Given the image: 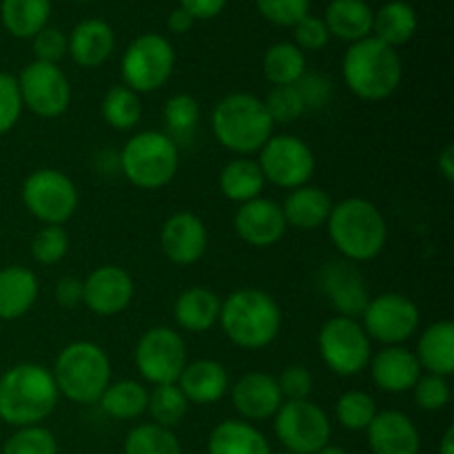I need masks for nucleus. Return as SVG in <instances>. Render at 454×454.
Returning <instances> with one entry per match:
<instances>
[{
  "mask_svg": "<svg viewBox=\"0 0 454 454\" xmlns=\"http://www.w3.org/2000/svg\"><path fill=\"white\" fill-rule=\"evenodd\" d=\"M326 226L333 247L350 264L375 260L388 242L384 213L366 198H348L333 204Z\"/></svg>",
  "mask_w": 454,
  "mask_h": 454,
  "instance_id": "nucleus-1",
  "label": "nucleus"
},
{
  "mask_svg": "<svg viewBox=\"0 0 454 454\" xmlns=\"http://www.w3.org/2000/svg\"><path fill=\"white\" fill-rule=\"evenodd\" d=\"M58 399L51 371L40 364H18L0 377V419L13 428L40 426L56 411Z\"/></svg>",
  "mask_w": 454,
  "mask_h": 454,
  "instance_id": "nucleus-2",
  "label": "nucleus"
},
{
  "mask_svg": "<svg viewBox=\"0 0 454 454\" xmlns=\"http://www.w3.org/2000/svg\"><path fill=\"white\" fill-rule=\"evenodd\" d=\"M217 324L231 344L238 348L262 350L278 340L282 328V309L266 291L239 288L222 300Z\"/></svg>",
  "mask_w": 454,
  "mask_h": 454,
  "instance_id": "nucleus-3",
  "label": "nucleus"
},
{
  "mask_svg": "<svg viewBox=\"0 0 454 454\" xmlns=\"http://www.w3.org/2000/svg\"><path fill=\"white\" fill-rule=\"evenodd\" d=\"M341 75L350 93L366 102H381L393 96L403 78L402 58L375 35L353 43L341 60Z\"/></svg>",
  "mask_w": 454,
  "mask_h": 454,
  "instance_id": "nucleus-4",
  "label": "nucleus"
},
{
  "mask_svg": "<svg viewBox=\"0 0 454 454\" xmlns=\"http://www.w3.org/2000/svg\"><path fill=\"white\" fill-rule=\"evenodd\" d=\"M211 129L224 149L247 158L269 142L275 124L266 111L264 100L253 93H229L213 106Z\"/></svg>",
  "mask_w": 454,
  "mask_h": 454,
  "instance_id": "nucleus-5",
  "label": "nucleus"
},
{
  "mask_svg": "<svg viewBox=\"0 0 454 454\" xmlns=\"http://www.w3.org/2000/svg\"><path fill=\"white\" fill-rule=\"evenodd\" d=\"M51 375L60 397L80 406L98 403L111 384L109 355L93 341H74L58 353Z\"/></svg>",
  "mask_w": 454,
  "mask_h": 454,
  "instance_id": "nucleus-6",
  "label": "nucleus"
},
{
  "mask_svg": "<svg viewBox=\"0 0 454 454\" xmlns=\"http://www.w3.org/2000/svg\"><path fill=\"white\" fill-rule=\"evenodd\" d=\"M118 167L133 186L142 191H158L171 184L176 177L180 149L164 131H140L122 146Z\"/></svg>",
  "mask_w": 454,
  "mask_h": 454,
  "instance_id": "nucleus-7",
  "label": "nucleus"
},
{
  "mask_svg": "<svg viewBox=\"0 0 454 454\" xmlns=\"http://www.w3.org/2000/svg\"><path fill=\"white\" fill-rule=\"evenodd\" d=\"M27 211L44 226H65L78 211L80 195L74 180L58 168H38L29 173L20 189Z\"/></svg>",
  "mask_w": 454,
  "mask_h": 454,
  "instance_id": "nucleus-8",
  "label": "nucleus"
},
{
  "mask_svg": "<svg viewBox=\"0 0 454 454\" xmlns=\"http://www.w3.org/2000/svg\"><path fill=\"white\" fill-rule=\"evenodd\" d=\"M124 87L131 91L151 93L162 89L176 69V49L164 35L142 34L133 40L122 56Z\"/></svg>",
  "mask_w": 454,
  "mask_h": 454,
  "instance_id": "nucleus-9",
  "label": "nucleus"
},
{
  "mask_svg": "<svg viewBox=\"0 0 454 454\" xmlns=\"http://www.w3.org/2000/svg\"><path fill=\"white\" fill-rule=\"evenodd\" d=\"M319 357L331 372L340 377H357L372 357L371 340L359 319L331 317L324 322L317 337Z\"/></svg>",
  "mask_w": 454,
  "mask_h": 454,
  "instance_id": "nucleus-10",
  "label": "nucleus"
},
{
  "mask_svg": "<svg viewBox=\"0 0 454 454\" xmlns=\"http://www.w3.org/2000/svg\"><path fill=\"white\" fill-rule=\"evenodd\" d=\"M275 437L286 452L315 454L331 443V419L310 399L284 402L273 417Z\"/></svg>",
  "mask_w": 454,
  "mask_h": 454,
  "instance_id": "nucleus-11",
  "label": "nucleus"
},
{
  "mask_svg": "<svg viewBox=\"0 0 454 454\" xmlns=\"http://www.w3.org/2000/svg\"><path fill=\"white\" fill-rule=\"evenodd\" d=\"M137 372L151 386L176 384L186 359V344L177 331L168 326H153L140 335L133 353Z\"/></svg>",
  "mask_w": 454,
  "mask_h": 454,
  "instance_id": "nucleus-12",
  "label": "nucleus"
},
{
  "mask_svg": "<svg viewBox=\"0 0 454 454\" xmlns=\"http://www.w3.org/2000/svg\"><path fill=\"white\" fill-rule=\"evenodd\" d=\"M257 164L266 182L279 189H297L309 184L315 173V153L301 137L291 133H273L260 151Z\"/></svg>",
  "mask_w": 454,
  "mask_h": 454,
  "instance_id": "nucleus-13",
  "label": "nucleus"
},
{
  "mask_svg": "<svg viewBox=\"0 0 454 454\" xmlns=\"http://www.w3.org/2000/svg\"><path fill=\"white\" fill-rule=\"evenodd\" d=\"M362 326L368 340L384 346H402L419 331V306L402 293H381L371 297L364 310Z\"/></svg>",
  "mask_w": 454,
  "mask_h": 454,
  "instance_id": "nucleus-14",
  "label": "nucleus"
},
{
  "mask_svg": "<svg viewBox=\"0 0 454 454\" xmlns=\"http://www.w3.org/2000/svg\"><path fill=\"white\" fill-rule=\"evenodd\" d=\"M22 106L38 118H60L71 105V84L58 65L34 60L18 75Z\"/></svg>",
  "mask_w": 454,
  "mask_h": 454,
  "instance_id": "nucleus-15",
  "label": "nucleus"
},
{
  "mask_svg": "<svg viewBox=\"0 0 454 454\" xmlns=\"http://www.w3.org/2000/svg\"><path fill=\"white\" fill-rule=\"evenodd\" d=\"M136 284L122 266L105 264L82 279V304L98 317H114L129 309Z\"/></svg>",
  "mask_w": 454,
  "mask_h": 454,
  "instance_id": "nucleus-16",
  "label": "nucleus"
},
{
  "mask_svg": "<svg viewBox=\"0 0 454 454\" xmlns=\"http://www.w3.org/2000/svg\"><path fill=\"white\" fill-rule=\"evenodd\" d=\"M160 247L171 264H198L208 247V233L202 217L191 211H177L168 215L160 231Z\"/></svg>",
  "mask_w": 454,
  "mask_h": 454,
  "instance_id": "nucleus-17",
  "label": "nucleus"
},
{
  "mask_svg": "<svg viewBox=\"0 0 454 454\" xmlns=\"http://www.w3.org/2000/svg\"><path fill=\"white\" fill-rule=\"evenodd\" d=\"M233 229L248 247L269 248L286 235L288 226L284 220L282 204L269 198H255L247 204H239L233 217Z\"/></svg>",
  "mask_w": 454,
  "mask_h": 454,
  "instance_id": "nucleus-18",
  "label": "nucleus"
},
{
  "mask_svg": "<svg viewBox=\"0 0 454 454\" xmlns=\"http://www.w3.org/2000/svg\"><path fill=\"white\" fill-rule=\"evenodd\" d=\"M319 286L340 317L359 319L371 300L362 273L346 260L328 262L319 273Z\"/></svg>",
  "mask_w": 454,
  "mask_h": 454,
  "instance_id": "nucleus-19",
  "label": "nucleus"
},
{
  "mask_svg": "<svg viewBox=\"0 0 454 454\" xmlns=\"http://www.w3.org/2000/svg\"><path fill=\"white\" fill-rule=\"evenodd\" d=\"M231 402L242 421H264L275 417L284 403L278 380L269 372L251 371L229 388Z\"/></svg>",
  "mask_w": 454,
  "mask_h": 454,
  "instance_id": "nucleus-20",
  "label": "nucleus"
},
{
  "mask_svg": "<svg viewBox=\"0 0 454 454\" xmlns=\"http://www.w3.org/2000/svg\"><path fill=\"white\" fill-rule=\"evenodd\" d=\"M371 380L381 393L402 395L415 388L417 380L421 377V366L415 353L403 346H384L368 362Z\"/></svg>",
  "mask_w": 454,
  "mask_h": 454,
  "instance_id": "nucleus-21",
  "label": "nucleus"
},
{
  "mask_svg": "<svg viewBox=\"0 0 454 454\" xmlns=\"http://www.w3.org/2000/svg\"><path fill=\"white\" fill-rule=\"evenodd\" d=\"M366 434L372 454H419V430L411 417L399 411L377 412Z\"/></svg>",
  "mask_w": 454,
  "mask_h": 454,
  "instance_id": "nucleus-22",
  "label": "nucleus"
},
{
  "mask_svg": "<svg viewBox=\"0 0 454 454\" xmlns=\"http://www.w3.org/2000/svg\"><path fill=\"white\" fill-rule=\"evenodd\" d=\"M176 384L184 393L186 402L198 403V406H211V403L220 402L231 388L229 372L215 359L189 362Z\"/></svg>",
  "mask_w": 454,
  "mask_h": 454,
  "instance_id": "nucleus-23",
  "label": "nucleus"
},
{
  "mask_svg": "<svg viewBox=\"0 0 454 454\" xmlns=\"http://www.w3.org/2000/svg\"><path fill=\"white\" fill-rule=\"evenodd\" d=\"M67 40H69V51L67 53L82 69H96V67L105 65L115 47L114 29L100 18L82 20Z\"/></svg>",
  "mask_w": 454,
  "mask_h": 454,
  "instance_id": "nucleus-24",
  "label": "nucleus"
},
{
  "mask_svg": "<svg viewBox=\"0 0 454 454\" xmlns=\"http://www.w3.org/2000/svg\"><path fill=\"white\" fill-rule=\"evenodd\" d=\"M40 284L31 269L20 264L0 269V319L13 322L34 309Z\"/></svg>",
  "mask_w": 454,
  "mask_h": 454,
  "instance_id": "nucleus-25",
  "label": "nucleus"
},
{
  "mask_svg": "<svg viewBox=\"0 0 454 454\" xmlns=\"http://www.w3.org/2000/svg\"><path fill=\"white\" fill-rule=\"evenodd\" d=\"M333 211L331 195L313 184L297 186L284 200L282 213L286 226L297 231H315L328 222Z\"/></svg>",
  "mask_w": 454,
  "mask_h": 454,
  "instance_id": "nucleus-26",
  "label": "nucleus"
},
{
  "mask_svg": "<svg viewBox=\"0 0 454 454\" xmlns=\"http://www.w3.org/2000/svg\"><path fill=\"white\" fill-rule=\"evenodd\" d=\"M222 297L211 288L193 286L180 293L173 306L176 324L186 333H207L220 319Z\"/></svg>",
  "mask_w": 454,
  "mask_h": 454,
  "instance_id": "nucleus-27",
  "label": "nucleus"
},
{
  "mask_svg": "<svg viewBox=\"0 0 454 454\" xmlns=\"http://www.w3.org/2000/svg\"><path fill=\"white\" fill-rule=\"evenodd\" d=\"M415 357L424 372L450 377L454 372V324L448 319L430 324L419 335Z\"/></svg>",
  "mask_w": 454,
  "mask_h": 454,
  "instance_id": "nucleus-28",
  "label": "nucleus"
},
{
  "mask_svg": "<svg viewBox=\"0 0 454 454\" xmlns=\"http://www.w3.org/2000/svg\"><path fill=\"white\" fill-rule=\"evenodd\" d=\"M207 454H273L264 434L242 419H226L211 430Z\"/></svg>",
  "mask_w": 454,
  "mask_h": 454,
  "instance_id": "nucleus-29",
  "label": "nucleus"
},
{
  "mask_svg": "<svg viewBox=\"0 0 454 454\" xmlns=\"http://www.w3.org/2000/svg\"><path fill=\"white\" fill-rule=\"evenodd\" d=\"M372 9L366 0H333L326 9V29L346 43H359L372 31Z\"/></svg>",
  "mask_w": 454,
  "mask_h": 454,
  "instance_id": "nucleus-30",
  "label": "nucleus"
},
{
  "mask_svg": "<svg viewBox=\"0 0 454 454\" xmlns=\"http://www.w3.org/2000/svg\"><path fill=\"white\" fill-rule=\"evenodd\" d=\"M217 184H220L222 195L226 200H231L235 204H247L251 200L262 198L266 180L262 176V168L257 164V160L235 158L222 168Z\"/></svg>",
  "mask_w": 454,
  "mask_h": 454,
  "instance_id": "nucleus-31",
  "label": "nucleus"
},
{
  "mask_svg": "<svg viewBox=\"0 0 454 454\" xmlns=\"http://www.w3.org/2000/svg\"><path fill=\"white\" fill-rule=\"evenodd\" d=\"M372 31L375 38L388 47H402L417 34L415 9L403 0H390L372 16Z\"/></svg>",
  "mask_w": 454,
  "mask_h": 454,
  "instance_id": "nucleus-32",
  "label": "nucleus"
},
{
  "mask_svg": "<svg viewBox=\"0 0 454 454\" xmlns=\"http://www.w3.org/2000/svg\"><path fill=\"white\" fill-rule=\"evenodd\" d=\"M51 16L49 0H3L0 18L13 38H34L38 31L47 27Z\"/></svg>",
  "mask_w": 454,
  "mask_h": 454,
  "instance_id": "nucleus-33",
  "label": "nucleus"
},
{
  "mask_svg": "<svg viewBox=\"0 0 454 454\" xmlns=\"http://www.w3.org/2000/svg\"><path fill=\"white\" fill-rule=\"evenodd\" d=\"M146 402H149V390L145 384L136 380L111 381L100 397V408L111 419L129 421L145 415Z\"/></svg>",
  "mask_w": 454,
  "mask_h": 454,
  "instance_id": "nucleus-34",
  "label": "nucleus"
},
{
  "mask_svg": "<svg viewBox=\"0 0 454 454\" xmlns=\"http://www.w3.org/2000/svg\"><path fill=\"white\" fill-rule=\"evenodd\" d=\"M262 69L273 87H288L306 74V56L293 43H278L266 49Z\"/></svg>",
  "mask_w": 454,
  "mask_h": 454,
  "instance_id": "nucleus-35",
  "label": "nucleus"
},
{
  "mask_svg": "<svg viewBox=\"0 0 454 454\" xmlns=\"http://www.w3.org/2000/svg\"><path fill=\"white\" fill-rule=\"evenodd\" d=\"M102 118L115 131H131L142 118V100L124 84H115L102 98Z\"/></svg>",
  "mask_w": 454,
  "mask_h": 454,
  "instance_id": "nucleus-36",
  "label": "nucleus"
},
{
  "mask_svg": "<svg viewBox=\"0 0 454 454\" xmlns=\"http://www.w3.org/2000/svg\"><path fill=\"white\" fill-rule=\"evenodd\" d=\"M146 412L151 415V424L173 430L184 421L186 412H189V402H186L184 393L177 388V384L153 386V390H149Z\"/></svg>",
  "mask_w": 454,
  "mask_h": 454,
  "instance_id": "nucleus-37",
  "label": "nucleus"
},
{
  "mask_svg": "<svg viewBox=\"0 0 454 454\" xmlns=\"http://www.w3.org/2000/svg\"><path fill=\"white\" fill-rule=\"evenodd\" d=\"M124 454H182V448L173 430L158 424H140L129 430Z\"/></svg>",
  "mask_w": 454,
  "mask_h": 454,
  "instance_id": "nucleus-38",
  "label": "nucleus"
},
{
  "mask_svg": "<svg viewBox=\"0 0 454 454\" xmlns=\"http://www.w3.org/2000/svg\"><path fill=\"white\" fill-rule=\"evenodd\" d=\"M200 105L189 93H176L167 100L162 111L164 124H167V136L173 142L189 140L200 124Z\"/></svg>",
  "mask_w": 454,
  "mask_h": 454,
  "instance_id": "nucleus-39",
  "label": "nucleus"
},
{
  "mask_svg": "<svg viewBox=\"0 0 454 454\" xmlns=\"http://www.w3.org/2000/svg\"><path fill=\"white\" fill-rule=\"evenodd\" d=\"M377 403L364 390H346L335 403V417L341 424V428L350 433H362L371 426V421L377 415Z\"/></svg>",
  "mask_w": 454,
  "mask_h": 454,
  "instance_id": "nucleus-40",
  "label": "nucleus"
},
{
  "mask_svg": "<svg viewBox=\"0 0 454 454\" xmlns=\"http://www.w3.org/2000/svg\"><path fill=\"white\" fill-rule=\"evenodd\" d=\"M69 253V233L65 226H43L31 239V257L43 266H56Z\"/></svg>",
  "mask_w": 454,
  "mask_h": 454,
  "instance_id": "nucleus-41",
  "label": "nucleus"
},
{
  "mask_svg": "<svg viewBox=\"0 0 454 454\" xmlns=\"http://www.w3.org/2000/svg\"><path fill=\"white\" fill-rule=\"evenodd\" d=\"M3 454H58V442L51 430L27 426L16 428V433L4 442Z\"/></svg>",
  "mask_w": 454,
  "mask_h": 454,
  "instance_id": "nucleus-42",
  "label": "nucleus"
},
{
  "mask_svg": "<svg viewBox=\"0 0 454 454\" xmlns=\"http://www.w3.org/2000/svg\"><path fill=\"white\" fill-rule=\"evenodd\" d=\"M273 124H291L306 114V105L301 100V93L297 84L288 87H273L264 100Z\"/></svg>",
  "mask_w": 454,
  "mask_h": 454,
  "instance_id": "nucleus-43",
  "label": "nucleus"
},
{
  "mask_svg": "<svg viewBox=\"0 0 454 454\" xmlns=\"http://www.w3.org/2000/svg\"><path fill=\"white\" fill-rule=\"evenodd\" d=\"M411 393L415 397L417 406L426 412L443 411L450 403V384H448V377L421 372V377L417 380L415 388Z\"/></svg>",
  "mask_w": 454,
  "mask_h": 454,
  "instance_id": "nucleus-44",
  "label": "nucleus"
},
{
  "mask_svg": "<svg viewBox=\"0 0 454 454\" xmlns=\"http://www.w3.org/2000/svg\"><path fill=\"white\" fill-rule=\"evenodd\" d=\"M257 9L269 22L278 27H295L309 16L310 0H255Z\"/></svg>",
  "mask_w": 454,
  "mask_h": 454,
  "instance_id": "nucleus-45",
  "label": "nucleus"
},
{
  "mask_svg": "<svg viewBox=\"0 0 454 454\" xmlns=\"http://www.w3.org/2000/svg\"><path fill=\"white\" fill-rule=\"evenodd\" d=\"M22 98L18 80L12 74L0 71V136L9 133L22 115Z\"/></svg>",
  "mask_w": 454,
  "mask_h": 454,
  "instance_id": "nucleus-46",
  "label": "nucleus"
},
{
  "mask_svg": "<svg viewBox=\"0 0 454 454\" xmlns=\"http://www.w3.org/2000/svg\"><path fill=\"white\" fill-rule=\"evenodd\" d=\"M279 386V393H282L284 402H293V399H310V393H313V375L306 366L301 364H293V366H286L279 377H275Z\"/></svg>",
  "mask_w": 454,
  "mask_h": 454,
  "instance_id": "nucleus-47",
  "label": "nucleus"
},
{
  "mask_svg": "<svg viewBox=\"0 0 454 454\" xmlns=\"http://www.w3.org/2000/svg\"><path fill=\"white\" fill-rule=\"evenodd\" d=\"M69 51V40L56 27H44L43 31L34 35V53L35 60L58 65Z\"/></svg>",
  "mask_w": 454,
  "mask_h": 454,
  "instance_id": "nucleus-48",
  "label": "nucleus"
},
{
  "mask_svg": "<svg viewBox=\"0 0 454 454\" xmlns=\"http://www.w3.org/2000/svg\"><path fill=\"white\" fill-rule=\"evenodd\" d=\"M293 29H295V43L293 44L301 51H319V49L326 47L328 38H331L324 18L304 16Z\"/></svg>",
  "mask_w": 454,
  "mask_h": 454,
  "instance_id": "nucleus-49",
  "label": "nucleus"
},
{
  "mask_svg": "<svg viewBox=\"0 0 454 454\" xmlns=\"http://www.w3.org/2000/svg\"><path fill=\"white\" fill-rule=\"evenodd\" d=\"M297 89L301 93V100H304L306 111L309 109H322V106L328 105V100L333 98V84L326 75L322 74H309L306 71L304 75L297 82Z\"/></svg>",
  "mask_w": 454,
  "mask_h": 454,
  "instance_id": "nucleus-50",
  "label": "nucleus"
},
{
  "mask_svg": "<svg viewBox=\"0 0 454 454\" xmlns=\"http://www.w3.org/2000/svg\"><path fill=\"white\" fill-rule=\"evenodd\" d=\"M53 297H56V304L60 309H78L82 304V279L75 278V275H65L56 282L53 288Z\"/></svg>",
  "mask_w": 454,
  "mask_h": 454,
  "instance_id": "nucleus-51",
  "label": "nucleus"
},
{
  "mask_svg": "<svg viewBox=\"0 0 454 454\" xmlns=\"http://www.w3.org/2000/svg\"><path fill=\"white\" fill-rule=\"evenodd\" d=\"M180 7L193 20H211L220 16L222 9L226 7V0H180Z\"/></svg>",
  "mask_w": 454,
  "mask_h": 454,
  "instance_id": "nucleus-52",
  "label": "nucleus"
},
{
  "mask_svg": "<svg viewBox=\"0 0 454 454\" xmlns=\"http://www.w3.org/2000/svg\"><path fill=\"white\" fill-rule=\"evenodd\" d=\"M193 22H195L193 18H191L182 7L173 9L167 18V27L173 31V34H186V31L193 27Z\"/></svg>",
  "mask_w": 454,
  "mask_h": 454,
  "instance_id": "nucleus-53",
  "label": "nucleus"
},
{
  "mask_svg": "<svg viewBox=\"0 0 454 454\" xmlns=\"http://www.w3.org/2000/svg\"><path fill=\"white\" fill-rule=\"evenodd\" d=\"M437 168L446 182H454V146L446 145L437 155Z\"/></svg>",
  "mask_w": 454,
  "mask_h": 454,
  "instance_id": "nucleus-54",
  "label": "nucleus"
},
{
  "mask_svg": "<svg viewBox=\"0 0 454 454\" xmlns=\"http://www.w3.org/2000/svg\"><path fill=\"white\" fill-rule=\"evenodd\" d=\"M439 454H454V428H450L443 433L442 437V446H439Z\"/></svg>",
  "mask_w": 454,
  "mask_h": 454,
  "instance_id": "nucleus-55",
  "label": "nucleus"
},
{
  "mask_svg": "<svg viewBox=\"0 0 454 454\" xmlns=\"http://www.w3.org/2000/svg\"><path fill=\"white\" fill-rule=\"evenodd\" d=\"M315 454H346V450H344V448L331 446V443H328V446H324L322 450H317Z\"/></svg>",
  "mask_w": 454,
  "mask_h": 454,
  "instance_id": "nucleus-56",
  "label": "nucleus"
},
{
  "mask_svg": "<svg viewBox=\"0 0 454 454\" xmlns=\"http://www.w3.org/2000/svg\"><path fill=\"white\" fill-rule=\"evenodd\" d=\"M74 3H87V0H74Z\"/></svg>",
  "mask_w": 454,
  "mask_h": 454,
  "instance_id": "nucleus-57",
  "label": "nucleus"
},
{
  "mask_svg": "<svg viewBox=\"0 0 454 454\" xmlns=\"http://www.w3.org/2000/svg\"><path fill=\"white\" fill-rule=\"evenodd\" d=\"M279 454H295V452H286V450H284V452H279Z\"/></svg>",
  "mask_w": 454,
  "mask_h": 454,
  "instance_id": "nucleus-58",
  "label": "nucleus"
}]
</instances>
